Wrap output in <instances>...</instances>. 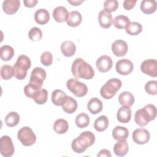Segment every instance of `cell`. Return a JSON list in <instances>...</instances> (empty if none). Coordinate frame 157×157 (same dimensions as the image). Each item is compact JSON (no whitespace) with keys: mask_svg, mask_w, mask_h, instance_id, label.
<instances>
[{"mask_svg":"<svg viewBox=\"0 0 157 157\" xmlns=\"http://www.w3.org/2000/svg\"><path fill=\"white\" fill-rule=\"evenodd\" d=\"M121 81L117 78H110L101 88L100 94L105 99L112 98L121 87Z\"/></svg>","mask_w":157,"mask_h":157,"instance_id":"cell-5","label":"cell"},{"mask_svg":"<svg viewBox=\"0 0 157 157\" xmlns=\"http://www.w3.org/2000/svg\"><path fill=\"white\" fill-rule=\"evenodd\" d=\"M98 21L100 26L105 29H107L111 26L113 23V18L111 13L106 10H102L98 15Z\"/></svg>","mask_w":157,"mask_h":157,"instance_id":"cell-16","label":"cell"},{"mask_svg":"<svg viewBox=\"0 0 157 157\" xmlns=\"http://www.w3.org/2000/svg\"><path fill=\"white\" fill-rule=\"evenodd\" d=\"M131 114V110L129 107L122 105L117 112V118L119 122L126 123L130 121Z\"/></svg>","mask_w":157,"mask_h":157,"instance_id":"cell-17","label":"cell"},{"mask_svg":"<svg viewBox=\"0 0 157 157\" xmlns=\"http://www.w3.org/2000/svg\"><path fill=\"white\" fill-rule=\"evenodd\" d=\"M103 104L102 101L98 98H91L87 104V109L91 113L96 115L102 110Z\"/></svg>","mask_w":157,"mask_h":157,"instance_id":"cell-19","label":"cell"},{"mask_svg":"<svg viewBox=\"0 0 157 157\" xmlns=\"http://www.w3.org/2000/svg\"><path fill=\"white\" fill-rule=\"evenodd\" d=\"M90 117L85 113H80L75 117V122L77 126L79 128H84L87 127L90 124Z\"/></svg>","mask_w":157,"mask_h":157,"instance_id":"cell-36","label":"cell"},{"mask_svg":"<svg viewBox=\"0 0 157 157\" xmlns=\"http://www.w3.org/2000/svg\"><path fill=\"white\" fill-rule=\"evenodd\" d=\"M46 76V72L44 69L40 67H35L31 72L29 82L27 86L33 91L41 89Z\"/></svg>","mask_w":157,"mask_h":157,"instance_id":"cell-6","label":"cell"},{"mask_svg":"<svg viewBox=\"0 0 157 157\" xmlns=\"http://www.w3.org/2000/svg\"><path fill=\"white\" fill-rule=\"evenodd\" d=\"M141 71L150 77L157 76V61L154 59H147L144 60L140 65Z\"/></svg>","mask_w":157,"mask_h":157,"instance_id":"cell-10","label":"cell"},{"mask_svg":"<svg viewBox=\"0 0 157 157\" xmlns=\"http://www.w3.org/2000/svg\"><path fill=\"white\" fill-rule=\"evenodd\" d=\"M156 5L155 0H144L140 3V10L145 14H151L156 11Z\"/></svg>","mask_w":157,"mask_h":157,"instance_id":"cell-25","label":"cell"},{"mask_svg":"<svg viewBox=\"0 0 157 157\" xmlns=\"http://www.w3.org/2000/svg\"><path fill=\"white\" fill-rule=\"evenodd\" d=\"M18 139L26 147L33 145L36 140V136L32 129L28 126L22 127L18 132Z\"/></svg>","mask_w":157,"mask_h":157,"instance_id":"cell-8","label":"cell"},{"mask_svg":"<svg viewBox=\"0 0 157 157\" xmlns=\"http://www.w3.org/2000/svg\"><path fill=\"white\" fill-rule=\"evenodd\" d=\"M129 150L128 142L126 140H120L114 145L113 152L118 156H125Z\"/></svg>","mask_w":157,"mask_h":157,"instance_id":"cell-21","label":"cell"},{"mask_svg":"<svg viewBox=\"0 0 157 157\" xmlns=\"http://www.w3.org/2000/svg\"><path fill=\"white\" fill-rule=\"evenodd\" d=\"M67 98L66 94L61 90H55L52 93V101L57 106H63Z\"/></svg>","mask_w":157,"mask_h":157,"instance_id":"cell-20","label":"cell"},{"mask_svg":"<svg viewBox=\"0 0 157 157\" xmlns=\"http://www.w3.org/2000/svg\"><path fill=\"white\" fill-rule=\"evenodd\" d=\"M67 2L74 6H79L81 3H82L83 2V1H82H82H80V0H74V1L68 0Z\"/></svg>","mask_w":157,"mask_h":157,"instance_id":"cell-45","label":"cell"},{"mask_svg":"<svg viewBox=\"0 0 157 157\" xmlns=\"http://www.w3.org/2000/svg\"><path fill=\"white\" fill-rule=\"evenodd\" d=\"M156 117V108L153 104H147L142 109L137 110L134 115L136 123L140 127L146 126Z\"/></svg>","mask_w":157,"mask_h":157,"instance_id":"cell-3","label":"cell"},{"mask_svg":"<svg viewBox=\"0 0 157 157\" xmlns=\"http://www.w3.org/2000/svg\"><path fill=\"white\" fill-rule=\"evenodd\" d=\"M109 126V120L105 115H101L96 119L94 123V128L98 132L105 131Z\"/></svg>","mask_w":157,"mask_h":157,"instance_id":"cell-31","label":"cell"},{"mask_svg":"<svg viewBox=\"0 0 157 157\" xmlns=\"http://www.w3.org/2000/svg\"><path fill=\"white\" fill-rule=\"evenodd\" d=\"M20 115L16 112H10L5 118V123L9 127L17 126L20 121Z\"/></svg>","mask_w":157,"mask_h":157,"instance_id":"cell-34","label":"cell"},{"mask_svg":"<svg viewBox=\"0 0 157 157\" xmlns=\"http://www.w3.org/2000/svg\"><path fill=\"white\" fill-rule=\"evenodd\" d=\"M119 3L116 0H106L104 2V10L109 12L115 11L118 7Z\"/></svg>","mask_w":157,"mask_h":157,"instance_id":"cell-40","label":"cell"},{"mask_svg":"<svg viewBox=\"0 0 157 157\" xmlns=\"http://www.w3.org/2000/svg\"><path fill=\"white\" fill-rule=\"evenodd\" d=\"M63 110L67 113H72L77 109V102L75 99L71 96H68L62 106Z\"/></svg>","mask_w":157,"mask_h":157,"instance_id":"cell-30","label":"cell"},{"mask_svg":"<svg viewBox=\"0 0 157 157\" xmlns=\"http://www.w3.org/2000/svg\"><path fill=\"white\" fill-rule=\"evenodd\" d=\"M98 156H106V157H111L112 155L110 151L107 149L101 150L99 153L97 155Z\"/></svg>","mask_w":157,"mask_h":157,"instance_id":"cell-44","label":"cell"},{"mask_svg":"<svg viewBox=\"0 0 157 157\" xmlns=\"http://www.w3.org/2000/svg\"><path fill=\"white\" fill-rule=\"evenodd\" d=\"M136 1H129V0H125L123 2V7L124 9L127 10H129L132 9L136 5Z\"/></svg>","mask_w":157,"mask_h":157,"instance_id":"cell-42","label":"cell"},{"mask_svg":"<svg viewBox=\"0 0 157 157\" xmlns=\"http://www.w3.org/2000/svg\"><path fill=\"white\" fill-rule=\"evenodd\" d=\"M95 142L94 134L88 131L82 132L78 137L74 139L71 144L72 150L76 153L84 152L87 148L92 146Z\"/></svg>","mask_w":157,"mask_h":157,"instance_id":"cell-2","label":"cell"},{"mask_svg":"<svg viewBox=\"0 0 157 157\" xmlns=\"http://www.w3.org/2000/svg\"><path fill=\"white\" fill-rule=\"evenodd\" d=\"M71 72L77 78L90 80L94 76V71L92 66L81 58H77L74 61Z\"/></svg>","mask_w":157,"mask_h":157,"instance_id":"cell-1","label":"cell"},{"mask_svg":"<svg viewBox=\"0 0 157 157\" xmlns=\"http://www.w3.org/2000/svg\"><path fill=\"white\" fill-rule=\"evenodd\" d=\"M13 55L14 50L11 46L4 45L0 48V56L2 61H8L12 58Z\"/></svg>","mask_w":157,"mask_h":157,"instance_id":"cell-32","label":"cell"},{"mask_svg":"<svg viewBox=\"0 0 157 157\" xmlns=\"http://www.w3.org/2000/svg\"><path fill=\"white\" fill-rule=\"evenodd\" d=\"M126 32L131 36H136L139 34L142 31V26L140 23L133 21L130 22L125 28Z\"/></svg>","mask_w":157,"mask_h":157,"instance_id":"cell-33","label":"cell"},{"mask_svg":"<svg viewBox=\"0 0 157 157\" xmlns=\"http://www.w3.org/2000/svg\"><path fill=\"white\" fill-rule=\"evenodd\" d=\"M61 50L64 56L66 57H71L76 52V46L73 42L66 40L61 44Z\"/></svg>","mask_w":157,"mask_h":157,"instance_id":"cell-22","label":"cell"},{"mask_svg":"<svg viewBox=\"0 0 157 157\" xmlns=\"http://www.w3.org/2000/svg\"><path fill=\"white\" fill-rule=\"evenodd\" d=\"M112 51L113 53L118 57L124 56L128 50L127 43L123 40H116L112 44Z\"/></svg>","mask_w":157,"mask_h":157,"instance_id":"cell-14","label":"cell"},{"mask_svg":"<svg viewBox=\"0 0 157 157\" xmlns=\"http://www.w3.org/2000/svg\"><path fill=\"white\" fill-rule=\"evenodd\" d=\"M41 63L45 66H49L52 64L53 62V55L50 52H44L40 56Z\"/></svg>","mask_w":157,"mask_h":157,"instance_id":"cell-41","label":"cell"},{"mask_svg":"<svg viewBox=\"0 0 157 157\" xmlns=\"http://www.w3.org/2000/svg\"><path fill=\"white\" fill-rule=\"evenodd\" d=\"M118 102L121 105L130 107L134 102V97L131 93L129 91H124L119 95Z\"/></svg>","mask_w":157,"mask_h":157,"instance_id":"cell-27","label":"cell"},{"mask_svg":"<svg viewBox=\"0 0 157 157\" xmlns=\"http://www.w3.org/2000/svg\"><path fill=\"white\" fill-rule=\"evenodd\" d=\"M130 23L129 18L123 15H120L114 18L113 20V23L118 29H122L126 27V26Z\"/></svg>","mask_w":157,"mask_h":157,"instance_id":"cell-35","label":"cell"},{"mask_svg":"<svg viewBox=\"0 0 157 157\" xmlns=\"http://www.w3.org/2000/svg\"><path fill=\"white\" fill-rule=\"evenodd\" d=\"M31 66L29 58L25 55H20L13 66L14 76L18 80H23L27 75V71Z\"/></svg>","mask_w":157,"mask_h":157,"instance_id":"cell-4","label":"cell"},{"mask_svg":"<svg viewBox=\"0 0 157 157\" xmlns=\"http://www.w3.org/2000/svg\"><path fill=\"white\" fill-rule=\"evenodd\" d=\"M134 69V65L132 63L126 59H121L118 60L115 64V69L118 74L122 75H129Z\"/></svg>","mask_w":157,"mask_h":157,"instance_id":"cell-11","label":"cell"},{"mask_svg":"<svg viewBox=\"0 0 157 157\" xmlns=\"http://www.w3.org/2000/svg\"><path fill=\"white\" fill-rule=\"evenodd\" d=\"M37 2L38 1L37 0H24L23 1L25 6H26V7H29V8L34 7L37 4Z\"/></svg>","mask_w":157,"mask_h":157,"instance_id":"cell-43","label":"cell"},{"mask_svg":"<svg viewBox=\"0 0 157 157\" xmlns=\"http://www.w3.org/2000/svg\"><path fill=\"white\" fill-rule=\"evenodd\" d=\"M15 151L12 139L8 136H3L0 139V152L5 157L12 156Z\"/></svg>","mask_w":157,"mask_h":157,"instance_id":"cell-9","label":"cell"},{"mask_svg":"<svg viewBox=\"0 0 157 157\" xmlns=\"http://www.w3.org/2000/svg\"><path fill=\"white\" fill-rule=\"evenodd\" d=\"M48 98V91L44 88H41L36 91L33 95L32 98L36 103L37 104H45Z\"/></svg>","mask_w":157,"mask_h":157,"instance_id":"cell-29","label":"cell"},{"mask_svg":"<svg viewBox=\"0 0 157 157\" xmlns=\"http://www.w3.org/2000/svg\"><path fill=\"white\" fill-rule=\"evenodd\" d=\"M82 17L80 12L76 10L71 12L67 17L66 23L71 27H77L82 22Z\"/></svg>","mask_w":157,"mask_h":157,"instance_id":"cell-24","label":"cell"},{"mask_svg":"<svg viewBox=\"0 0 157 157\" xmlns=\"http://www.w3.org/2000/svg\"><path fill=\"white\" fill-rule=\"evenodd\" d=\"M145 90L148 94L156 95L157 94V82L150 80L147 82L145 85Z\"/></svg>","mask_w":157,"mask_h":157,"instance_id":"cell-39","label":"cell"},{"mask_svg":"<svg viewBox=\"0 0 157 157\" xmlns=\"http://www.w3.org/2000/svg\"><path fill=\"white\" fill-rule=\"evenodd\" d=\"M1 77L3 80H9L14 76L13 67L8 64L3 65L1 68Z\"/></svg>","mask_w":157,"mask_h":157,"instance_id":"cell-37","label":"cell"},{"mask_svg":"<svg viewBox=\"0 0 157 157\" xmlns=\"http://www.w3.org/2000/svg\"><path fill=\"white\" fill-rule=\"evenodd\" d=\"M69 12L67 9L63 6H58L53 11V17L58 23L66 21Z\"/></svg>","mask_w":157,"mask_h":157,"instance_id":"cell-18","label":"cell"},{"mask_svg":"<svg viewBox=\"0 0 157 157\" xmlns=\"http://www.w3.org/2000/svg\"><path fill=\"white\" fill-rule=\"evenodd\" d=\"M112 136L117 140H126L129 136V131L125 127L117 126L112 131Z\"/></svg>","mask_w":157,"mask_h":157,"instance_id":"cell-26","label":"cell"},{"mask_svg":"<svg viewBox=\"0 0 157 157\" xmlns=\"http://www.w3.org/2000/svg\"><path fill=\"white\" fill-rule=\"evenodd\" d=\"M113 65L111 58L107 55H102L98 58L96 62L98 70L101 72H107L110 70Z\"/></svg>","mask_w":157,"mask_h":157,"instance_id":"cell-13","label":"cell"},{"mask_svg":"<svg viewBox=\"0 0 157 157\" xmlns=\"http://www.w3.org/2000/svg\"><path fill=\"white\" fill-rule=\"evenodd\" d=\"M67 89L76 97L82 98L88 93L87 86L76 78H70L66 82Z\"/></svg>","mask_w":157,"mask_h":157,"instance_id":"cell-7","label":"cell"},{"mask_svg":"<svg viewBox=\"0 0 157 157\" xmlns=\"http://www.w3.org/2000/svg\"><path fill=\"white\" fill-rule=\"evenodd\" d=\"M69 128V124L67 121L62 118L57 119L53 124V130L55 132L59 134L66 133Z\"/></svg>","mask_w":157,"mask_h":157,"instance_id":"cell-28","label":"cell"},{"mask_svg":"<svg viewBox=\"0 0 157 157\" xmlns=\"http://www.w3.org/2000/svg\"><path fill=\"white\" fill-rule=\"evenodd\" d=\"M34 20L37 24L45 25L50 20V14L47 10L39 9L37 10L34 14Z\"/></svg>","mask_w":157,"mask_h":157,"instance_id":"cell-23","label":"cell"},{"mask_svg":"<svg viewBox=\"0 0 157 157\" xmlns=\"http://www.w3.org/2000/svg\"><path fill=\"white\" fill-rule=\"evenodd\" d=\"M28 37L33 41H39L42 37V31L37 27H33L29 30Z\"/></svg>","mask_w":157,"mask_h":157,"instance_id":"cell-38","label":"cell"},{"mask_svg":"<svg viewBox=\"0 0 157 157\" xmlns=\"http://www.w3.org/2000/svg\"><path fill=\"white\" fill-rule=\"evenodd\" d=\"M132 137L135 143L139 145H144L149 141L150 135L148 131L146 129L138 128L133 131Z\"/></svg>","mask_w":157,"mask_h":157,"instance_id":"cell-12","label":"cell"},{"mask_svg":"<svg viewBox=\"0 0 157 157\" xmlns=\"http://www.w3.org/2000/svg\"><path fill=\"white\" fill-rule=\"evenodd\" d=\"M20 6L19 0H6L2 3V10L7 15L16 13Z\"/></svg>","mask_w":157,"mask_h":157,"instance_id":"cell-15","label":"cell"}]
</instances>
